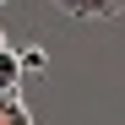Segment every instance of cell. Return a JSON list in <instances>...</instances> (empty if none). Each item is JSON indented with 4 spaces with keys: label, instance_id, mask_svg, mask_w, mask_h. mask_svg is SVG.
Segmentation results:
<instances>
[{
    "label": "cell",
    "instance_id": "obj_5",
    "mask_svg": "<svg viewBox=\"0 0 125 125\" xmlns=\"http://www.w3.org/2000/svg\"><path fill=\"white\" fill-rule=\"evenodd\" d=\"M0 49H6V33H0Z\"/></svg>",
    "mask_w": 125,
    "mask_h": 125
},
{
    "label": "cell",
    "instance_id": "obj_4",
    "mask_svg": "<svg viewBox=\"0 0 125 125\" xmlns=\"http://www.w3.org/2000/svg\"><path fill=\"white\" fill-rule=\"evenodd\" d=\"M16 65H22V76H33V71L49 65V54H44V49H22V54H16Z\"/></svg>",
    "mask_w": 125,
    "mask_h": 125
},
{
    "label": "cell",
    "instance_id": "obj_2",
    "mask_svg": "<svg viewBox=\"0 0 125 125\" xmlns=\"http://www.w3.org/2000/svg\"><path fill=\"white\" fill-rule=\"evenodd\" d=\"M22 65H16V54L11 49H0V93H6V98H22Z\"/></svg>",
    "mask_w": 125,
    "mask_h": 125
},
{
    "label": "cell",
    "instance_id": "obj_1",
    "mask_svg": "<svg viewBox=\"0 0 125 125\" xmlns=\"http://www.w3.org/2000/svg\"><path fill=\"white\" fill-rule=\"evenodd\" d=\"M49 6H60L65 16H76V22H109V16L125 11V0H49Z\"/></svg>",
    "mask_w": 125,
    "mask_h": 125
},
{
    "label": "cell",
    "instance_id": "obj_3",
    "mask_svg": "<svg viewBox=\"0 0 125 125\" xmlns=\"http://www.w3.org/2000/svg\"><path fill=\"white\" fill-rule=\"evenodd\" d=\"M0 125H33L27 103H22V98H6V93H0Z\"/></svg>",
    "mask_w": 125,
    "mask_h": 125
}]
</instances>
